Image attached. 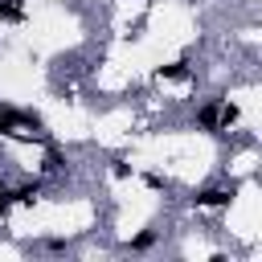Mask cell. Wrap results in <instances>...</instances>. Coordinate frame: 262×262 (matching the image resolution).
Instances as JSON below:
<instances>
[{"label": "cell", "mask_w": 262, "mask_h": 262, "mask_svg": "<svg viewBox=\"0 0 262 262\" xmlns=\"http://www.w3.org/2000/svg\"><path fill=\"white\" fill-rule=\"evenodd\" d=\"M233 119H237V106H229V102H225V106H217V102H205V106L196 111V123H201L205 131H217V127H229Z\"/></svg>", "instance_id": "1"}, {"label": "cell", "mask_w": 262, "mask_h": 262, "mask_svg": "<svg viewBox=\"0 0 262 262\" xmlns=\"http://www.w3.org/2000/svg\"><path fill=\"white\" fill-rule=\"evenodd\" d=\"M16 196H20V201H25V205H33V201H37V184H29V188H20V192H16Z\"/></svg>", "instance_id": "5"}, {"label": "cell", "mask_w": 262, "mask_h": 262, "mask_svg": "<svg viewBox=\"0 0 262 262\" xmlns=\"http://www.w3.org/2000/svg\"><path fill=\"white\" fill-rule=\"evenodd\" d=\"M164 78H168V82H184V78H188V66H184V61H172V66L160 70V82H164Z\"/></svg>", "instance_id": "2"}, {"label": "cell", "mask_w": 262, "mask_h": 262, "mask_svg": "<svg viewBox=\"0 0 262 262\" xmlns=\"http://www.w3.org/2000/svg\"><path fill=\"white\" fill-rule=\"evenodd\" d=\"M0 20H20V0H0Z\"/></svg>", "instance_id": "4"}, {"label": "cell", "mask_w": 262, "mask_h": 262, "mask_svg": "<svg viewBox=\"0 0 262 262\" xmlns=\"http://www.w3.org/2000/svg\"><path fill=\"white\" fill-rule=\"evenodd\" d=\"M8 205H12V192H8V188H0V217L8 213Z\"/></svg>", "instance_id": "6"}, {"label": "cell", "mask_w": 262, "mask_h": 262, "mask_svg": "<svg viewBox=\"0 0 262 262\" xmlns=\"http://www.w3.org/2000/svg\"><path fill=\"white\" fill-rule=\"evenodd\" d=\"M196 205H229V192L225 188H209V192L196 196Z\"/></svg>", "instance_id": "3"}]
</instances>
